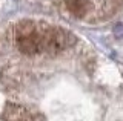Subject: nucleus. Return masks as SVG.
<instances>
[{
    "label": "nucleus",
    "instance_id": "f257e3e1",
    "mask_svg": "<svg viewBox=\"0 0 123 121\" xmlns=\"http://www.w3.org/2000/svg\"><path fill=\"white\" fill-rule=\"evenodd\" d=\"M46 26L32 20H23L15 28V43L18 51L26 55H36L43 52Z\"/></svg>",
    "mask_w": 123,
    "mask_h": 121
},
{
    "label": "nucleus",
    "instance_id": "f03ea898",
    "mask_svg": "<svg viewBox=\"0 0 123 121\" xmlns=\"http://www.w3.org/2000/svg\"><path fill=\"white\" fill-rule=\"evenodd\" d=\"M74 41L75 38L68 31H63V29L57 28V26H46L43 52L57 54V52L68 49L71 44H74Z\"/></svg>",
    "mask_w": 123,
    "mask_h": 121
},
{
    "label": "nucleus",
    "instance_id": "7ed1b4c3",
    "mask_svg": "<svg viewBox=\"0 0 123 121\" xmlns=\"http://www.w3.org/2000/svg\"><path fill=\"white\" fill-rule=\"evenodd\" d=\"M3 121H34L31 113L18 104H8L3 112Z\"/></svg>",
    "mask_w": 123,
    "mask_h": 121
},
{
    "label": "nucleus",
    "instance_id": "20e7f679",
    "mask_svg": "<svg viewBox=\"0 0 123 121\" xmlns=\"http://www.w3.org/2000/svg\"><path fill=\"white\" fill-rule=\"evenodd\" d=\"M65 3H66V8L75 17L86 16L91 8V0H65Z\"/></svg>",
    "mask_w": 123,
    "mask_h": 121
}]
</instances>
